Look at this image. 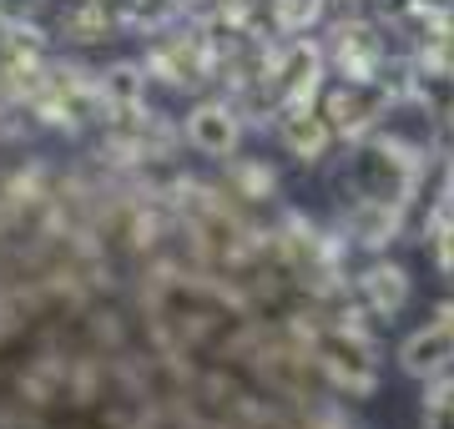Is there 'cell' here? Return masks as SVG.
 Returning a JSON list of instances; mask_svg holds the SVG:
<instances>
[{
    "instance_id": "obj_1",
    "label": "cell",
    "mask_w": 454,
    "mask_h": 429,
    "mask_svg": "<svg viewBox=\"0 0 454 429\" xmlns=\"http://www.w3.org/2000/svg\"><path fill=\"white\" fill-rule=\"evenodd\" d=\"M389 101H394V91H389V82H379V76L348 82L328 97V127L339 136H364L379 116H389Z\"/></svg>"
},
{
    "instance_id": "obj_2",
    "label": "cell",
    "mask_w": 454,
    "mask_h": 429,
    "mask_svg": "<svg viewBox=\"0 0 454 429\" xmlns=\"http://www.w3.org/2000/svg\"><path fill=\"white\" fill-rule=\"evenodd\" d=\"M450 363H454V308H444L429 329H419V333L404 339L399 369L414 374V379H434V374H444Z\"/></svg>"
},
{
    "instance_id": "obj_3",
    "label": "cell",
    "mask_w": 454,
    "mask_h": 429,
    "mask_svg": "<svg viewBox=\"0 0 454 429\" xmlns=\"http://www.w3.org/2000/svg\"><path fill=\"white\" fill-rule=\"evenodd\" d=\"M318 359L328 363V374L339 384H348L354 394H369L373 389V348L358 339V333H324L318 339Z\"/></svg>"
},
{
    "instance_id": "obj_4",
    "label": "cell",
    "mask_w": 454,
    "mask_h": 429,
    "mask_svg": "<svg viewBox=\"0 0 454 429\" xmlns=\"http://www.w3.org/2000/svg\"><path fill=\"white\" fill-rule=\"evenodd\" d=\"M318 76H324V51L313 46V41H293V46L283 51L278 71H273L278 101H288V106H303V101L313 97Z\"/></svg>"
},
{
    "instance_id": "obj_5",
    "label": "cell",
    "mask_w": 454,
    "mask_h": 429,
    "mask_svg": "<svg viewBox=\"0 0 454 429\" xmlns=\"http://www.w3.org/2000/svg\"><path fill=\"white\" fill-rule=\"evenodd\" d=\"M238 136H243V127H238V112H232V106L207 101V106H197V112L187 116V142H192L202 157H232V152H238Z\"/></svg>"
},
{
    "instance_id": "obj_6",
    "label": "cell",
    "mask_w": 454,
    "mask_h": 429,
    "mask_svg": "<svg viewBox=\"0 0 454 429\" xmlns=\"http://www.w3.org/2000/svg\"><path fill=\"white\" fill-rule=\"evenodd\" d=\"M328 136H333L328 116H313L309 101H303V106H288V116H283V147H288L298 162H318L328 152Z\"/></svg>"
},
{
    "instance_id": "obj_7",
    "label": "cell",
    "mask_w": 454,
    "mask_h": 429,
    "mask_svg": "<svg viewBox=\"0 0 454 429\" xmlns=\"http://www.w3.org/2000/svg\"><path fill=\"white\" fill-rule=\"evenodd\" d=\"M379 56H384V46H379L373 26H364V20H354V26H339V66L348 71V82H364V76H373Z\"/></svg>"
},
{
    "instance_id": "obj_8",
    "label": "cell",
    "mask_w": 454,
    "mask_h": 429,
    "mask_svg": "<svg viewBox=\"0 0 454 429\" xmlns=\"http://www.w3.org/2000/svg\"><path fill=\"white\" fill-rule=\"evenodd\" d=\"M364 298H369L373 314H399L409 303V273L394 263H373L364 273Z\"/></svg>"
},
{
    "instance_id": "obj_9",
    "label": "cell",
    "mask_w": 454,
    "mask_h": 429,
    "mask_svg": "<svg viewBox=\"0 0 454 429\" xmlns=\"http://www.w3.org/2000/svg\"><path fill=\"white\" fill-rule=\"evenodd\" d=\"M142 91H146V76H142V66H131V61H121V66H112L101 76V97L112 101V106H137Z\"/></svg>"
},
{
    "instance_id": "obj_10",
    "label": "cell",
    "mask_w": 454,
    "mask_h": 429,
    "mask_svg": "<svg viewBox=\"0 0 454 429\" xmlns=\"http://www.w3.org/2000/svg\"><path fill=\"white\" fill-rule=\"evenodd\" d=\"M424 429H454V379H439L424 399Z\"/></svg>"
},
{
    "instance_id": "obj_11",
    "label": "cell",
    "mask_w": 454,
    "mask_h": 429,
    "mask_svg": "<svg viewBox=\"0 0 454 429\" xmlns=\"http://www.w3.org/2000/svg\"><path fill=\"white\" fill-rule=\"evenodd\" d=\"M389 11H414V16H444L454 0H384Z\"/></svg>"
},
{
    "instance_id": "obj_12",
    "label": "cell",
    "mask_w": 454,
    "mask_h": 429,
    "mask_svg": "<svg viewBox=\"0 0 454 429\" xmlns=\"http://www.w3.org/2000/svg\"><path fill=\"white\" fill-rule=\"evenodd\" d=\"M5 46H11V20L0 16V51H5Z\"/></svg>"
},
{
    "instance_id": "obj_13",
    "label": "cell",
    "mask_w": 454,
    "mask_h": 429,
    "mask_svg": "<svg viewBox=\"0 0 454 429\" xmlns=\"http://www.w3.org/2000/svg\"><path fill=\"white\" fill-rule=\"evenodd\" d=\"M450 198H454V167H450Z\"/></svg>"
}]
</instances>
